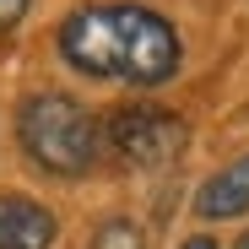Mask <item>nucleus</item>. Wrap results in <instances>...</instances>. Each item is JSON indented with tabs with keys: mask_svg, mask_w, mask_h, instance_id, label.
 <instances>
[{
	"mask_svg": "<svg viewBox=\"0 0 249 249\" xmlns=\"http://www.w3.org/2000/svg\"><path fill=\"white\" fill-rule=\"evenodd\" d=\"M60 54L103 81L157 87L184 60L179 33L146 6H81L60 22Z\"/></svg>",
	"mask_w": 249,
	"mask_h": 249,
	"instance_id": "obj_1",
	"label": "nucleus"
},
{
	"mask_svg": "<svg viewBox=\"0 0 249 249\" xmlns=\"http://www.w3.org/2000/svg\"><path fill=\"white\" fill-rule=\"evenodd\" d=\"M17 141L44 174L76 179L98 162V119L65 92H33L17 108Z\"/></svg>",
	"mask_w": 249,
	"mask_h": 249,
	"instance_id": "obj_2",
	"label": "nucleus"
},
{
	"mask_svg": "<svg viewBox=\"0 0 249 249\" xmlns=\"http://www.w3.org/2000/svg\"><path fill=\"white\" fill-rule=\"evenodd\" d=\"M103 141L124 157L136 162V168H162V162H174L190 141V124L174 114V108H152V103H119L103 124Z\"/></svg>",
	"mask_w": 249,
	"mask_h": 249,
	"instance_id": "obj_3",
	"label": "nucleus"
},
{
	"mask_svg": "<svg viewBox=\"0 0 249 249\" xmlns=\"http://www.w3.org/2000/svg\"><path fill=\"white\" fill-rule=\"evenodd\" d=\"M54 217L27 195H0V249H49Z\"/></svg>",
	"mask_w": 249,
	"mask_h": 249,
	"instance_id": "obj_4",
	"label": "nucleus"
},
{
	"mask_svg": "<svg viewBox=\"0 0 249 249\" xmlns=\"http://www.w3.org/2000/svg\"><path fill=\"white\" fill-rule=\"evenodd\" d=\"M195 212H200V217H212V222L249 212V152H244L238 162H228V168H217L212 179L200 184V200H195Z\"/></svg>",
	"mask_w": 249,
	"mask_h": 249,
	"instance_id": "obj_5",
	"label": "nucleus"
},
{
	"mask_svg": "<svg viewBox=\"0 0 249 249\" xmlns=\"http://www.w3.org/2000/svg\"><path fill=\"white\" fill-rule=\"evenodd\" d=\"M92 249H146V238H141V228H136V222L114 217V222H103V228H98Z\"/></svg>",
	"mask_w": 249,
	"mask_h": 249,
	"instance_id": "obj_6",
	"label": "nucleus"
},
{
	"mask_svg": "<svg viewBox=\"0 0 249 249\" xmlns=\"http://www.w3.org/2000/svg\"><path fill=\"white\" fill-rule=\"evenodd\" d=\"M22 11H27V0H0V33L17 27V22H22Z\"/></svg>",
	"mask_w": 249,
	"mask_h": 249,
	"instance_id": "obj_7",
	"label": "nucleus"
},
{
	"mask_svg": "<svg viewBox=\"0 0 249 249\" xmlns=\"http://www.w3.org/2000/svg\"><path fill=\"white\" fill-rule=\"evenodd\" d=\"M184 249H217V238H206V233H195V238H184Z\"/></svg>",
	"mask_w": 249,
	"mask_h": 249,
	"instance_id": "obj_8",
	"label": "nucleus"
},
{
	"mask_svg": "<svg viewBox=\"0 0 249 249\" xmlns=\"http://www.w3.org/2000/svg\"><path fill=\"white\" fill-rule=\"evenodd\" d=\"M238 249H249V233H244V238H238Z\"/></svg>",
	"mask_w": 249,
	"mask_h": 249,
	"instance_id": "obj_9",
	"label": "nucleus"
}]
</instances>
